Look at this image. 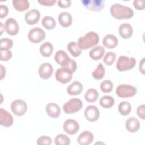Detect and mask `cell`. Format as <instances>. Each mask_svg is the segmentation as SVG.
Listing matches in <instances>:
<instances>
[{"mask_svg": "<svg viewBox=\"0 0 145 145\" xmlns=\"http://www.w3.org/2000/svg\"><path fill=\"white\" fill-rule=\"evenodd\" d=\"M83 89V84L79 81H74L67 87V92L70 96H75L80 94Z\"/></svg>", "mask_w": 145, "mask_h": 145, "instance_id": "obj_17", "label": "cell"}, {"mask_svg": "<svg viewBox=\"0 0 145 145\" xmlns=\"http://www.w3.org/2000/svg\"><path fill=\"white\" fill-rule=\"evenodd\" d=\"M38 72L41 78L43 79H47L49 78L53 74V66L48 62L43 63L39 66Z\"/></svg>", "mask_w": 145, "mask_h": 145, "instance_id": "obj_12", "label": "cell"}, {"mask_svg": "<svg viewBox=\"0 0 145 145\" xmlns=\"http://www.w3.org/2000/svg\"><path fill=\"white\" fill-rule=\"evenodd\" d=\"M93 134L91 131H84L78 136L77 142L81 145H88L93 142Z\"/></svg>", "mask_w": 145, "mask_h": 145, "instance_id": "obj_16", "label": "cell"}, {"mask_svg": "<svg viewBox=\"0 0 145 145\" xmlns=\"http://www.w3.org/2000/svg\"><path fill=\"white\" fill-rule=\"evenodd\" d=\"M1 51V58L0 59L3 61H7L11 59L12 54L11 50L8 49L0 48Z\"/></svg>", "mask_w": 145, "mask_h": 145, "instance_id": "obj_37", "label": "cell"}, {"mask_svg": "<svg viewBox=\"0 0 145 145\" xmlns=\"http://www.w3.org/2000/svg\"><path fill=\"white\" fill-rule=\"evenodd\" d=\"M99 41V37L97 33L89 31L78 39V44L81 49H87L96 45Z\"/></svg>", "mask_w": 145, "mask_h": 145, "instance_id": "obj_2", "label": "cell"}, {"mask_svg": "<svg viewBox=\"0 0 145 145\" xmlns=\"http://www.w3.org/2000/svg\"><path fill=\"white\" fill-rule=\"evenodd\" d=\"M14 122V118L10 113L3 108H0V124L5 127L11 126Z\"/></svg>", "mask_w": 145, "mask_h": 145, "instance_id": "obj_13", "label": "cell"}, {"mask_svg": "<svg viewBox=\"0 0 145 145\" xmlns=\"http://www.w3.org/2000/svg\"><path fill=\"white\" fill-rule=\"evenodd\" d=\"M42 24L46 29L50 30L55 28L56 22L55 19L50 16H44L42 19Z\"/></svg>", "mask_w": 145, "mask_h": 145, "instance_id": "obj_30", "label": "cell"}, {"mask_svg": "<svg viewBox=\"0 0 145 145\" xmlns=\"http://www.w3.org/2000/svg\"><path fill=\"white\" fill-rule=\"evenodd\" d=\"M137 113L138 116L142 118V120H144L145 118V111H144V105L142 104L139 105L137 108Z\"/></svg>", "mask_w": 145, "mask_h": 145, "instance_id": "obj_41", "label": "cell"}, {"mask_svg": "<svg viewBox=\"0 0 145 145\" xmlns=\"http://www.w3.org/2000/svg\"><path fill=\"white\" fill-rule=\"evenodd\" d=\"M58 6H59L61 8H68L70 6L71 1L70 0H62V1H58L57 2Z\"/></svg>", "mask_w": 145, "mask_h": 145, "instance_id": "obj_43", "label": "cell"}, {"mask_svg": "<svg viewBox=\"0 0 145 145\" xmlns=\"http://www.w3.org/2000/svg\"><path fill=\"white\" fill-rule=\"evenodd\" d=\"M61 68L66 71L72 74L76 70L77 63L74 59L69 57L61 66Z\"/></svg>", "mask_w": 145, "mask_h": 145, "instance_id": "obj_24", "label": "cell"}, {"mask_svg": "<svg viewBox=\"0 0 145 145\" xmlns=\"http://www.w3.org/2000/svg\"><path fill=\"white\" fill-rule=\"evenodd\" d=\"M1 79H2L6 74V69L4 66L1 65Z\"/></svg>", "mask_w": 145, "mask_h": 145, "instance_id": "obj_46", "label": "cell"}, {"mask_svg": "<svg viewBox=\"0 0 145 145\" xmlns=\"http://www.w3.org/2000/svg\"><path fill=\"white\" fill-rule=\"evenodd\" d=\"M137 92V88L130 84H120L116 89L117 95L121 98H128L134 96Z\"/></svg>", "mask_w": 145, "mask_h": 145, "instance_id": "obj_5", "label": "cell"}, {"mask_svg": "<svg viewBox=\"0 0 145 145\" xmlns=\"http://www.w3.org/2000/svg\"><path fill=\"white\" fill-rule=\"evenodd\" d=\"M81 2L87 10L96 12L101 11L105 5V1L103 0H82Z\"/></svg>", "mask_w": 145, "mask_h": 145, "instance_id": "obj_8", "label": "cell"}, {"mask_svg": "<svg viewBox=\"0 0 145 145\" xmlns=\"http://www.w3.org/2000/svg\"><path fill=\"white\" fill-rule=\"evenodd\" d=\"M99 103L104 108H110L113 106L114 104V99L110 96H104L100 98Z\"/></svg>", "mask_w": 145, "mask_h": 145, "instance_id": "obj_29", "label": "cell"}, {"mask_svg": "<svg viewBox=\"0 0 145 145\" xmlns=\"http://www.w3.org/2000/svg\"><path fill=\"white\" fill-rule=\"evenodd\" d=\"M54 143L56 145H69L70 143V139L66 135L59 134L55 138Z\"/></svg>", "mask_w": 145, "mask_h": 145, "instance_id": "obj_34", "label": "cell"}, {"mask_svg": "<svg viewBox=\"0 0 145 145\" xmlns=\"http://www.w3.org/2000/svg\"><path fill=\"white\" fill-rule=\"evenodd\" d=\"M8 12V8L6 5H1L0 6V18L1 19H3L6 17Z\"/></svg>", "mask_w": 145, "mask_h": 145, "instance_id": "obj_42", "label": "cell"}, {"mask_svg": "<svg viewBox=\"0 0 145 145\" xmlns=\"http://www.w3.org/2000/svg\"><path fill=\"white\" fill-rule=\"evenodd\" d=\"M116 58V54L113 52H108L105 55L103 62L104 63L108 66L112 65L115 61Z\"/></svg>", "mask_w": 145, "mask_h": 145, "instance_id": "obj_36", "label": "cell"}, {"mask_svg": "<svg viewBox=\"0 0 145 145\" xmlns=\"http://www.w3.org/2000/svg\"><path fill=\"white\" fill-rule=\"evenodd\" d=\"M72 76V74L66 71L61 67L57 69L55 73V77L56 80L62 84H66L69 82L71 80Z\"/></svg>", "mask_w": 145, "mask_h": 145, "instance_id": "obj_15", "label": "cell"}, {"mask_svg": "<svg viewBox=\"0 0 145 145\" xmlns=\"http://www.w3.org/2000/svg\"><path fill=\"white\" fill-rule=\"evenodd\" d=\"M144 58H143L141 61H140V63H139V70L143 74H144V63H145V61H144Z\"/></svg>", "mask_w": 145, "mask_h": 145, "instance_id": "obj_45", "label": "cell"}, {"mask_svg": "<svg viewBox=\"0 0 145 145\" xmlns=\"http://www.w3.org/2000/svg\"><path fill=\"white\" fill-rule=\"evenodd\" d=\"M112 16L116 19H130L134 15V11L130 7L120 3L112 5L110 8Z\"/></svg>", "mask_w": 145, "mask_h": 145, "instance_id": "obj_1", "label": "cell"}, {"mask_svg": "<svg viewBox=\"0 0 145 145\" xmlns=\"http://www.w3.org/2000/svg\"><path fill=\"white\" fill-rule=\"evenodd\" d=\"M63 130L68 134L74 135L76 134L79 129L78 122L73 119L66 120L63 124Z\"/></svg>", "mask_w": 145, "mask_h": 145, "instance_id": "obj_10", "label": "cell"}, {"mask_svg": "<svg viewBox=\"0 0 145 145\" xmlns=\"http://www.w3.org/2000/svg\"><path fill=\"white\" fill-rule=\"evenodd\" d=\"M113 88V83L110 80H104L100 83V89L104 93L110 92Z\"/></svg>", "mask_w": 145, "mask_h": 145, "instance_id": "obj_35", "label": "cell"}, {"mask_svg": "<svg viewBox=\"0 0 145 145\" xmlns=\"http://www.w3.org/2000/svg\"><path fill=\"white\" fill-rule=\"evenodd\" d=\"M69 57V55L65 51L59 50L56 52L54 58L58 64L62 66Z\"/></svg>", "mask_w": 145, "mask_h": 145, "instance_id": "obj_31", "label": "cell"}, {"mask_svg": "<svg viewBox=\"0 0 145 145\" xmlns=\"http://www.w3.org/2000/svg\"><path fill=\"white\" fill-rule=\"evenodd\" d=\"M84 117L89 122L97 121L100 116L99 110L95 105H88L84 110Z\"/></svg>", "mask_w": 145, "mask_h": 145, "instance_id": "obj_9", "label": "cell"}, {"mask_svg": "<svg viewBox=\"0 0 145 145\" xmlns=\"http://www.w3.org/2000/svg\"><path fill=\"white\" fill-rule=\"evenodd\" d=\"M52 143V139L47 135H42L38 138L37 140V144L39 145L41 144H51Z\"/></svg>", "mask_w": 145, "mask_h": 145, "instance_id": "obj_39", "label": "cell"}, {"mask_svg": "<svg viewBox=\"0 0 145 145\" xmlns=\"http://www.w3.org/2000/svg\"><path fill=\"white\" fill-rule=\"evenodd\" d=\"M120 35L123 39H129L131 37L133 33V27L131 24L125 23L121 24L118 28Z\"/></svg>", "mask_w": 145, "mask_h": 145, "instance_id": "obj_19", "label": "cell"}, {"mask_svg": "<svg viewBox=\"0 0 145 145\" xmlns=\"http://www.w3.org/2000/svg\"><path fill=\"white\" fill-rule=\"evenodd\" d=\"M12 5L15 9L18 11H24L29 7V2L27 0H13Z\"/></svg>", "mask_w": 145, "mask_h": 145, "instance_id": "obj_26", "label": "cell"}, {"mask_svg": "<svg viewBox=\"0 0 145 145\" xmlns=\"http://www.w3.org/2000/svg\"><path fill=\"white\" fill-rule=\"evenodd\" d=\"M103 45L108 49H113L117 46L118 40L115 35L112 34L106 35L103 39Z\"/></svg>", "mask_w": 145, "mask_h": 145, "instance_id": "obj_21", "label": "cell"}, {"mask_svg": "<svg viewBox=\"0 0 145 145\" xmlns=\"http://www.w3.org/2000/svg\"><path fill=\"white\" fill-rule=\"evenodd\" d=\"M83 107V102L79 98L70 99L63 105V110L67 114H72L79 111Z\"/></svg>", "mask_w": 145, "mask_h": 145, "instance_id": "obj_4", "label": "cell"}, {"mask_svg": "<svg viewBox=\"0 0 145 145\" xmlns=\"http://www.w3.org/2000/svg\"><path fill=\"white\" fill-rule=\"evenodd\" d=\"M38 2L42 5L46 6H53L56 2V0H38Z\"/></svg>", "mask_w": 145, "mask_h": 145, "instance_id": "obj_44", "label": "cell"}, {"mask_svg": "<svg viewBox=\"0 0 145 145\" xmlns=\"http://www.w3.org/2000/svg\"><path fill=\"white\" fill-rule=\"evenodd\" d=\"M53 51V45L49 42L43 43L40 47V52L41 54L45 57H50Z\"/></svg>", "mask_w": 145, "mask_h": 145, "instance_id": "obj_25", "label": "cell"}, {"mask_svg": "<svg viewBox=\"0 0 145 145\" xmlns=\"http://www.w3.org/2000/svg\"><path fill=\"white\" fill-rule=\"evenodd\" d=\"M134 7L138 10H143L144 8V0H134L133 1Z\"/></svg>", "mask_w": 145, "mask_h": 145, "instance_id": "obj_40", "label": "cell"}, {"mask_svg": "<svg viewBox=\"0 0 145 145\" xmlns=\"http://www.w3.org/2000/svg\"><path fill=\"white\" fill-rule=\"evenodd\" d=\"M40 18V13L36 9H32L25 14V20L29 25H33L38 23Z\"/></svg>", "mask_w": 145, "mask_h": 145, "instance_id": "obj_14", "label": "cell"}, {"mask_svg": "<svg viewBox=\"0 0 145 145\" xmlns=\"http://www.w3.org/2000/svg\"><path fill=\"white\" fill-rule=\"evenodd\" d=\"M99 97V93L95 88H89L84 95L85 100L89 103L96 101Z\"/></svg>", "mask_w": 145, "mask_h": 145, "instance_id": "obj_28", "label": "cell"}, {"mask_svg": "<svg viewBox=\"0 0 145 145\" xmlns=\"http://www.w3.org/2000/svg\"><path fill=\"white\" fill-rule=\"evenodd\" d=\"M5 29L9 35L15 36L19 32V24L14 18H8L5 22Z\"/></svg>", "mask_w": 145, "mask_h": 145, "instance_id": "obj_11", "label": "cell"}, {"mask_svg": "<svg viewBox=\"0 0 145 145\" xmlns=\"http://www.w3.org/2000/svg\"><path fill=\"white\" fill-rule=\"evenodd\" d=\"M46 112L50 117L57 118L60 115L61 109L56 103H49L46 106Z\"/></svg>", "mask_w": 145, "mask_h": 145, "instance_id": "obj_20", "label": "cell"}, {"mask_svg": "<svg viewBox=\"0 0 145 145\" xmlns=\"http://www.w3.org/2000/svg\"><path fill=\"white\" fill-rule=\"evenodd\" d=\"M105 53V49L101 46H97L91 49L89 52V57L95 61L100 59Z\"/></svg>", "mask_w": 145, "mask_h": 145, "instance_id": "obj_23", "label": "cell"}, {"mask_svg": "<svg viewBox=\"0 0 145 145\" xmlns=\"http://www.w3.org/2000/svg\"><path fill=\"white\" fill-rule=\"evenodd\" d=\"M0 23H1V35H2V33H3V31L5 30V28L3 27V25L2 23V22H0Z\"/></svg>", "mask_w": 145, "mask_h": 145, "instance_id": "obj_47", "label": "cell"}, {"mask_svg": "<svg viewBox=\"0 0 145 145\" xmlns=\"http://www.w3.org/2000/svg\"><path fill=\"white\" fill-rule=\"evenodd\" d=\"M135 64V58L121 56L117 61L116 68L120 71H125L134 68Z\"/></svg>", "mask_w": 145, "mask_h": 145, "instance_id": "obj_3", "label": "cell"}, {"mask_svg": "<svg viewBox=\"0 0 145 145\" xmlns=\"http://www.w3.org/2000/svg\"><path fill=\"white\" fill-rule=\"evenodd\" d=\"M67 49L74 57L79 56L82 52V49L80 48L78 44L74 41L70 42L67 44Z\"/></svg>", "mask_w": 145, "mask_h": 145, "instance_id": "obj_27", "label": "cell"}, {"mask_svg": "<svg viewBox=\"0 0 145 145\" xmlns=\"http://www.w3.org/2000/svg\"><path fill=\"white\" fill-rule=\"evenodd\" d=\"M13 41L9 38H2L0 40V48L10 49L12 47Z\"/></svg>", "mask_w": 145, "mask_h": 145, "instance_id": "obj_38", "label": "cell"}, {"mask_svg": "<svg viewBox=\"0 0 145 145\" xmlns=\"http://www.w3.org/2000/svg\"><path fill=\"white\" fill-rule=\"evenodd\" d=\"M104 75L105 68L101 63H99L96 69H95V70L92 72V75L94 79L96 80H100L103 78Z\"/></svg>", "mask_w": 145, "mask_h": 145, "instance_id": "obj_33", "label": "cell"}, {"mask_svg": "<svg viewBox=\"0 0 145 145\" xmlns=\"http://www.w3.org/2000/svg\"><path fill=\"white\" fill-rule=\"evenodd\" d=\"M125 126L127 130L130 133H135L140 128V122L136 117H131L126 120Z\"/></svg>", "mask_w": 145, "mask_h": 145, "instance_id": "obj_18", "label": "cell"}, {"mask_svg": "<svg viewBox=\"0 0 145 145\" xmlns=\"http://www.w3.org/2000/svg\"><path fill=\"white\" fill-rule=\"evenodd\" d=\"M118 112L123 116L128 115L131 110V105L128 101H122L118 105Z\"/></svg>", "mask_w": 145, "mask_h": 145, "instance_id": "obj_32", "label": "cell"}, {"mask_svg": "<svg viewBox=\"0 0 145 145\" xmlns=\"http://www.w3.org/2000/svg\"><path fill=\"white\" fill-rule=\"evenodd\" d=\"M11 109L12 113L17 116L24 115L27 110V103L22 99H16L11 104Z\"/></svg>", "mask_w": 145, "mask_h": 145, "instance_id": "obj_6", "label": "cell"}, {"mask_svg": "<svg viewBox=\"0 0 145 145\" xmlns=\"http://www.w3.org/2000/svg\"><path fill=\"white\" fill-rule=\"evenodd\" d=\"M58 20L60 25L63 27H68L71 25L72 18L69 12H62L59 14Z\"/></svg>", "mask_w": 145, "mask_h": 145, "instance_id": "obj_22", "label": "cell"}, {"mask_svg": "<svg viewBox=\"0 0 145 145\" xmlns=\"http://www.w3.org/2000/svg\"><path fill=\"white\" fill-rule=\"evenodd\" d=\"M46 36L45 31L39 27L31 29L28 35V40L33 43H39L43 41Z\"/></svg>", "mask_w": 145, "mask_h": 145, "instance_id": "obj_7", "label": "cell"}]
</instances>
